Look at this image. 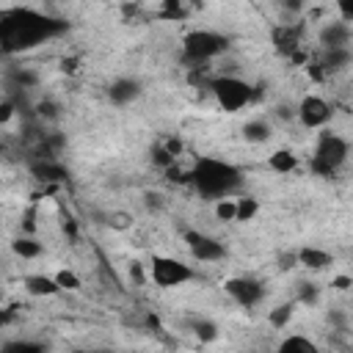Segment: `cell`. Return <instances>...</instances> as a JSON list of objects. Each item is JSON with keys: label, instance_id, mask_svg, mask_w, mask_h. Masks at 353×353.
Here are the masks:
<instances>
[{"label": "cell", "instance_id": "obj_1", "mask_svg": "<svg viewBox=\"0 0 353 353\" xmlns=\"http://www.w3.org/2000/svg\"><path fill=\"white\" fill-rule=\"evenodd\" d=\"M66 30V22L50 14H41L36 8H6L3 19V36L0 47L6 52H25L33 50Z\"/></svg>", "mask_w": 353, "mask_h": 353}, {"label": "cell", "instance_id": "obj_2", "mask_svg": "<svg viewBox=\"0 0 353 353\" xmlns=\"http://www.w3.org/2000/svg\"><path fill=\"white\" fill-rule=\"evenodd\" d=\"M185 179L196 188L199 196L221 201L229 199L243 185V171L221 157H199L196 165L185 174Z\"/></svg>", "mask_w": 353, "mask_h": 353}, {"label": "cell", "instance_id": "obj_3", "mask_svg": "<svg viewBox=\"0 0 353 353\" xmlns=\"http://www.w3.org/2000/svg\"><path fill=\"white\" fill-rule=\"evenodd\" d=\"M350 146L342 135L336 132H320L314 154H312V171L317 176H334L345 163H347Z\"/></svg>", "mask_w": 353, "mask_h": 353}, {"label": "cell", "instance_id": "obj_4", "mask_svg": "<svg viewBox=\"0 0 353 353\" xmlns=\"http://www.w3.org/2000/svg\"><path fill=\"white\" fill-rule=\"evenodd\" d=\"M226 47H229V39H226L223 33H218V30H204V28L190 30V33L182 39V55H185V61L193 63V66H201V63L218 58L221 52H226Z\"/></svg>", "mask_w": 353, "mask_h": 353}, {"label": "cell", "instance_id": "obj_5", "mask_svg": "<svg viewBox=\"0 0 353 353\" xmlns=\"http://www.w3.org/2000/svg\"><path fill=\"white\" fill-rule=\"evenodd\" d=\"M210 91H212V97L218 99V105H221L226 113L243 110V108L251 105L254 97H256L254 85H251L248 80H243V77H234V74L212 77V80H210Z\"/></svg>", "mask_w": 353, "mask_h": 353}, {"label": "cell", "instance_id": "obj_6", "mask_svg": "<svg viewBox=\"0 0 353 353\" xmlns=\"http://www.w3.org/2000/svg\"><path fill=\"white\" fill-rule=\"evenodd\" d=\"M149 276H152V281H154L157 287L171 290V287H182V284L190 281L196 273H193L190 265H185V262H179V259H174V256H152Z\"/></svg>", "mask_w": 353, "mask_h": 353}, {"label": "cell", "instance_id": "obj_7", "mask_svg": "<svg viewBox=\"0 0 353 353\" xmlns=\"http://www.w3.org/2000/svg\"><path fill=\"white\" fill-rule=\"evenodd\" d=\"M182 240H185L188 251L193 254V259H199V262H221L226 256L223 243H218L215 237H210V234H204L199 229H188L182 234Z\"/></svg>", "mask_w": 353, "mask_h": 353}, {"label": "cell", "instance_id": "obj_8", "mask_svg": "<svg viewBox=\"0 0 353 353\" xmlns=\"http://www.w3.org/2000/svg\"><path fill=\"white\" fill-rule=\"evenodd\" d=\"M223 290H226V295H229L234 303H240L243 309H251V306H256V303L265 298L262 281H256V279H251V276H234V279H229V281L223 284Z\"/></svg>", "mask_w": 353, "mask_h": 353}, {"label": "cell", "instance_id": "obj_9", "mask_svg": "<svg viewBox=\"0 0 353 353\" xmlns=\"http://www.w3.org/2000/svg\"><path fill=\"white\" fill-rule=\"evenodd\" d=\"M331 113H334L331 105H328L323 97H317V94L303 97L301 105L295 108V116L301 119V124H303L306 130H320V127H325L328 119H331Z\"/></svg>", "mask_w": 353, "mask_h": 353}, {"label": "cell", "instance_id": "obj_10", "mask_svg": "<svg viewBox=\"0 0 353 353\" xmlns=\"http://www.w3.org/2000/svg\"><path fill=\"white\" fill-rule=\"evenodd\" d=\"M350 36H353L350 25L342 22V19H336V22H328L320 30V44H323L325 52L328 50H350Z\"/></svg>", "mask_w": 353, "mask_h": 353}, {"label": "cell", "instance_id": "obj_11", "mask_svg": "<svg viewBox=\"0 0 353 353\" xmlns=\"http://www.w3.org/2000/svg\"><path fill=\"white\" fill-rule=\"evenodd\" d=\"M138 97H141V83H138L135 77H116V80L108 85V99H110L113 105H119V108L135 102Z\"/></svg>", "mask_w": 353, "mask_h": 353}, {"label": "cell", "instance_id": "obj_12", "mask_svg": "<svg viewBox=\"0 0 353 353\" xmlns=\"http://www.w3.org/2000/svg\"><path fill=\"white\" fill-rule=\"evenodd\" d=\"M30 174H33L39 182H47V185H52V182H66V179H69V171H66L58 160H52V157H39V160H33V163H30Z\"/></svg>", "mask_w": 353, "mask_h": 353}, {"label": "cell", "instance_id": "obj_13", "mask_svg": "<svg viewBox=\"0 0 353 353\" xmlns=\"http://www.w3.org/2000/svg\"><path fill=\"white\" fill-rule=\"evenodd\" d=\"M295 259H298V265H303V268H309V270H323V268L331 265V254L323 251V248H317V245H303V248H298V251H295Z\"/></svg>", "mask_w": 353, "mask_h": 353}, {"label": "cell", "instance_id": "obj_14", "mask_svg": "<svg viewBox=\"0 0 353 353\" xmlns=\"http://www.w3.org/2000/svg\"><path fill=\"white\" fill-rule=\"evenodd\" d=\"M25 290L28 295L33 298H47V295H58L61 287L55 284L52 276H44V273H33V276H25Z\"/></svg>", "mask_w": 353, "mask_h": 353}, {"label": "cell", "instance_id": "obj_15", "mask_svg": "<svg viewBox=\"0 0 353 353\" xmlns=\"http://www.w3.org/2000/svg\"><path fill=\"white\" fill-rule=\"evenodd\" d=\"M276 353H323L309 336H301V334H290L279 342Z\"/></svg>", "mask_w": 353, "mask_h": 353}, {"label": "cell", "instance_id": "obj_16", "mask_svg": "<svg viewBox=\"0 0 353 353\" xmlns=\"http://www.w3.org/2000/svg\"><path fill=\"white\" fill-rule=\"evenodd\" d=\"M268 165L276 171V174H290L298 168V154L290 152V149H276L270 157H268Z\"/></svg>", "mask_w": 353, "mask_h": 353}, {"label": "cell", "instance_id": "obj_17", "mask_svg": "<svg viewBox=\"0 0 353 353\" xmlns=\"http://www.w3.org/2000/svg\"><path fill=\"white\" fill-rule=\"evenodd\" d=\"M243 138L251 141V143H265L270 138V124L262 121V119H251L243 124Z\"/></svg>", "mask_w": 353, "mask_h": 353}, {"label": "cell", "instance_id": "obj_18", "mask_svg": "<svg viewBox=\"0 0 353 353\" xmlns=\"http://www.w3.org/2000/svg\"><path fill=\"white\" fill-rule=\"evenodd\" d=\"M350 58H353L350 50H328L323 55V69L325 72H342L350 66Z\"/></svg>", "mask_w": 353, "mask_h": 353}, {"label": "cell", "instance_id": "obj_19", "mask_svg": "<svg viewBox=\"0 0 353 353\" xmlns=\"http://www.w3.org/2000/svg\"><path fill=\"white\" fill-rule=\"evenodd\" d=\"M190 331H193V336H196L199 342H215V339H218V325H215L212 320H207V317L190 320Z\"/></svg>", "mask_w": 353, "mask_h": 353}, {"label": "cell", "instance_id": "obj_20", "mask_svg": "<svg viewBox=\"0 0 353 353\" xmlns=\"http://www.w3.org/2000/svg\"><path fill=\"white\" fill-rule=\"evenodd\" d=\"M11 251H14L17 256H22V259H36V256L41 254V243L33 240V237H17V240L11 243Z\"/></svg>", "mask_w": 353, "mask_h": 353}, {"label": "cell", "instance_id": "obj_21", "mask_svg": "<svg viewBox=\"0 0 353 353\" xmlns=\"http://www.w3.org/2000/svg\"><path fill=\"white\" fill-rule=\"evenodd\" d=\"M0 353H44V345L36 339H11L0 345Z\"/></svg>", "mask_w": 353, "mask_h": 353}, {"label": "cell", "instance_id": "obj_22", "mask_svg": "<svg viewBox=\"0 0 353 353\" xmlns=\"http://www.w3.org/2000/svg\"><path fill=\"white\" fill-rule=\"evenodd\" d=\"M276 47L281 50V52H295V47H298V30L295 28H279L276 30Z\"/></svg>", "mask_w": 353, "mask_h": 353}, {"label": "cell", "instance_id": "obj_23", "mask_svg": "<svg viewBox=\"0 0 353 353\" xmlns=\"http://www.w3.org/2000/svg\"><path fill=\"white\" fill-rule=\"evenodd\" d=\"M256 212H259L256 199L243 196V199H237V201H234V221H251Z\"/></svg>", "mask_w": 353, "mask_h": 353}, {"label": "cell", "instance_id": "obj_24", "mask_svg": "<svg viewBox=\"0 0 353 353\" xmlns=\"http://www.w3.org/2000/svg\"><path fill=\"white\" fill-rule=\"evenodd\" d=\"M292 303H279L276 309H270V314H268V320H270V325L273 328H287V323L292 320Z\"/></svg>", "mask_w": 353, "mask_h": 353}, {"label": "cell", "instance_id": "obj_25", "mask_svg": "<svg viewBox=\"0 0 353 353\" xmlns=\"http://www.w3.org/2000/svg\"><path fill=\"white\" fill-rule=\"evenodd\" d=\"M317 298H320L317 284H312V281H301V284H298V301H301V303L312 306V303H317Z\"/></svg>", "mask_w": 353, "mask_h": 353}, {"label": "cell", "instance_id": "obj_26", "mask_svg": "<svg viewBox=\"0 0 353 353\" xmlns=\"http://www.w3.org/2000/svg\"><path fill=\"white\" fill-rule=\"evenodd\" d=\"M52 279H55V284H58L61 290H80V279H77L72 270H58Z\"/></svg>", "mask_w": 353, "mask_h": 353}, {"label": "cell", "instance_id": "obj_27", "mask_svg": "<svg viewBox=\"0 0 353 353\" xmlns=\"http://www.w3.org/2000/svg\"><path fill=\"white\" fill-rule=\"evenodd\" d=\"M152 160H154L157 165H163L165 171H168L171 165H176V157H171V154L165 152V146H163V143H157V146H152Z\"/></svg>", "mask_w": 353, "mask_h": 353}, {"label": "cell", "instance_id": "obj_28", "mask_svg": "<svg viewBox=\"0 0 353 353\" xmlns=\"http://www.w3.org/2000/svg\"><path fill=\"white\" fill-rule=\"evenodd\" d=\"M215 215L221 221H234V199H221L215 204Z\"/></svg>", "mask_w": 353, "mask_h": 353}, {"label": "cell", "instance_id": "obj_29", "mask_svg": "<svg viewBox=\"0 0 353 353\" xmlns=\"http://www.w3.org/2000/svg\"><path fill=\"white\" fill-rule=\"evenodd\" d=\"M14 80H17L19 85H36V74L28 72V69H17V72H14Z\"/></svg>", "mask_w": 353, "mask_h": 353}, {"label": "cell", "instance_id": "obj_30", "mask_svg": "<svg viewBox=\"0 0 353 353\" xmlns=\"http://www.w3.org/2000/svg\"><path fill=\"white\" fill-rule=\"evenodd\" d=\"M130 279H132L135 284H143V279H146V276H143L141 262H132V265H130Z\"/></svg>", "mask_w": 353, "mask_h": 353}, {"label": "cell", "instance_id": "obj_31", "mask_svg": "<svg viewBox=\"0 0 353 353\" xmlns=\"http://www.w3.org/2000/svg\"><path fill=\"white\" fill-rule=\"evenodd\" d=\"M295 265H298L295 254H281V256H279V268H281V270H290V268H295Z\"/></svg>", "mask_w": 353, "mask_h": 353}, {"label": "cell", "instance_id": "obj_32", "mask_svg": "<svg viewBox=\"0 0 353 353\" xmlns=\"http://www.w3.org/2000/svg\"><path fill=\"white\" fill-rule=\"evenodd\" d=\"M39 113L47 116V119H55V116H58V108H55L52 102H41V105H39Z\"/></svg>", "mask_w": 353, "mask_h": 353}, {"label": "cell", "instance_id": "obj_33", "mask_svg": "<svg viewBox=\"0 0 353 353\" xmlns=\"http://www.w3.org/2000/svg\"><path fill=\"white\" fill-rule=\"evenodd\" d=\"M14 116V105L11 102H0V124H6Z\"/></svg>", "mask_w": 353, "mask_h": 353}, {"label": "cell", "instance_id": "obj_34", "mask_svg": "<svg viewBox=\"0 0 353 353\" xmlns=\"http://www.w3.org/2000/svg\"><path fill=\"white\" fill-rule=\"evenodd\" d=\"M127 215H121V212H116V215H110V226H116V229H124L127 226Z\"/></svg>", "mask_w": 353, "mask_h": 353}, {"label": "cell", "instance_id": "obj_35", "mask_svg": "<svg viewBox=\"0 0 353 353\" xmlns=\"http://www.w3.org/2000/svg\"><path fill=\"white\" fill-rule=\"evenodd\" d=\"M350 287V279L347 276H336L334 279V290H347Z\"/></svg>", "mask_w": 353, "mask_h": 353}, {"label": "cell", "instance_id": "obj_36", "mask_svg": "<svg viewBox=\"0 0 353 353\" xmlns=\"http://www.w3.org/2000/svg\"><path fill=\"white\" fill-rule=\"evenodd\" d=\"M8 323H11V312H8V309H3V306H0V328H6V325H8Z\"/></svg>", "mask_w": 353, "mask_h": 353}, {"label": "cell", "instance_id": "obj_37", "mask_svg": "<svg viewBox=\"0 0 353 353\" xmlns=\"http://www.w3.org/2000/svg\"><path fill=\"white\" fill-rule=\"evenodd\" d=\"M276 116H281V119H290V116H292V108H287V105H279V108H276Z\"/></svg>", "mask_w": 353, "mask_h": 353}, {"label": "cell", "instance_id": "obj_38", "mask_svg": "<svg viewBox=\"0 0 353 353\" xmlns=\"http://www.w3.org/2000/svg\"><path fill=\"white\" fill-rule=\"evenodd\" d=\"M3 19H6V8H0V36H3Z\"/></svg>", "mask_w": 353, "mask_h": 353}, {"label": "cell", "instance_id": "obj_39", "mask_svg": "<svg viewBox=\"0 0 353 353\" xmlns=\"http://www.w3.org/2000/svg\"><path fill=\"white\" fill-rule=\"evenodd\" d=\"M74 353H110V350H74Z\"/></svg>", "mask_w": 353, "mask_h": 353}]
</instances>
